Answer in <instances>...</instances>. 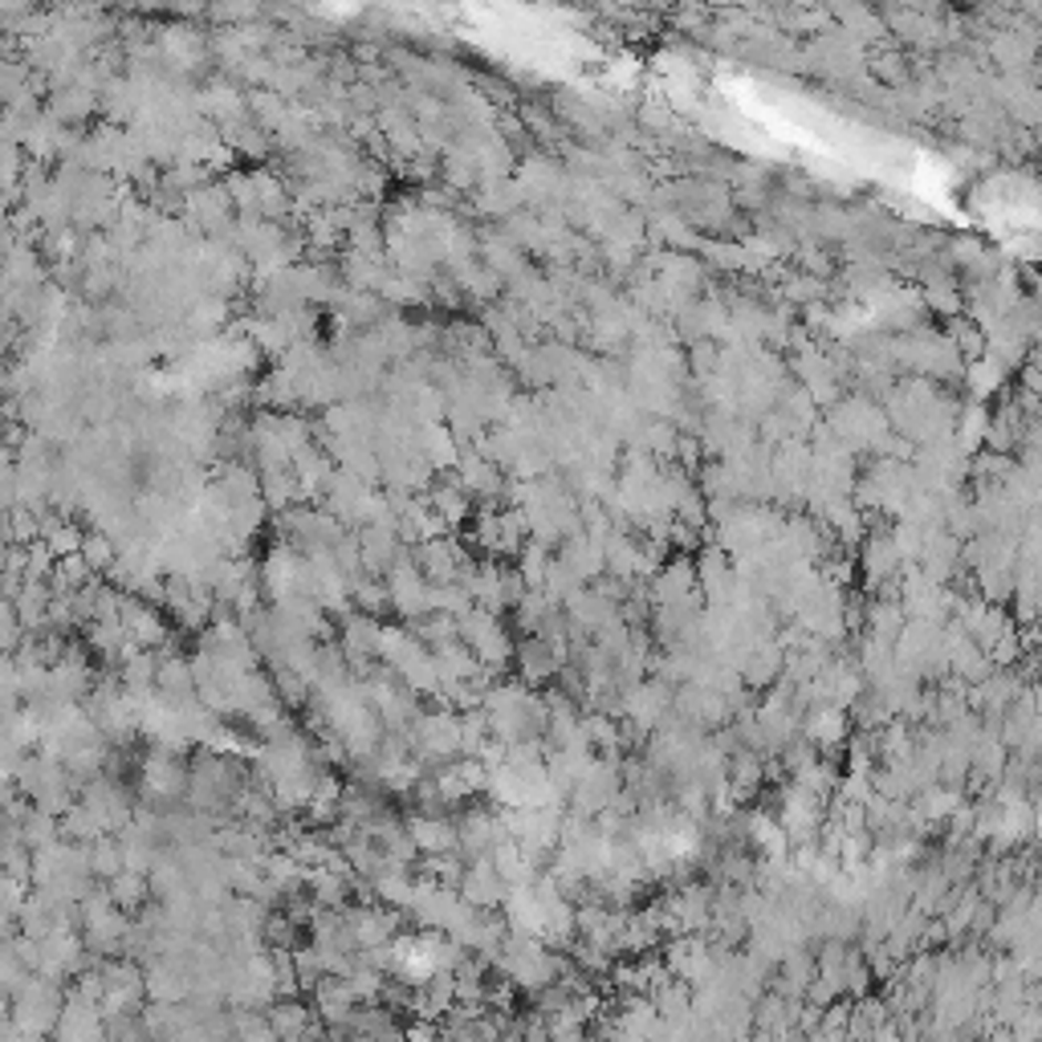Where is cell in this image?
I'll return each instance as SVG.
<instances>
[{
    "label": "cell",
    "mask_w": 1042,
    "mask_h": 1042,
    "mask_svg": "<svg viewBox=\"0 0 1042 1042\" xmlns=\"http://www.w3.org/2000/svg\"><path fill=\"white\" fill-rule=\"evenodd\" d=\"M407 1042H448V1039H444L436 1026H415L412 1034H407Z\"/></svg>",
    "instance_id": "cell-18"
},
{
    "label": "cell",
    "mask_w": 1042,
    "mask_h": 1042,
    "mask_svg": "<svg viewBox=\"0 0 1042 1042\" xmlns=\"http://www.w3.org/2000/svg\"><path fill=\"white\" fill-rule=\"evenodd\" d=\"M957 806H966V798H961V791H953V786H941V782H932V786H925V791L917 794V811L925 823H949V818L957 815Z\"/></svg>",
    "instance_id": "cell-8"
},
{
    "label": "cell",
    "mask_w": 1042,
    "mask_h": 1042,
    "mask_svg": "<svg viewBox=\"0 0 1042 1042\" xmlns=\"http://www.w3.org/2000/svg\"><path fill=\"white\" fill-rule=\"evenodd\" d=\"M558 563H563L566 570L578 578V582H587V578L595 582V578H603V570H607V566H603V546H599V541H590L582 529L566 538L563 558H558Z\"/></svg>",
    "instance_id": "cell-5"
},
{
    "label": "cell",
    "mask_w": 1042,
    "mask_h": 1042,
    "mask_svg": "<svg viewBox=\"0 0 1042 1042\" xmlns=\"http://www.w3.org/2000/svg\"><path fill=\"white\" fill-rule=\"evenodd\" d=\"M461 900H465L468 908H477V912L497 908L505 900V884H502V876H497V867H493L489 855H485V859H473V864L465 867V876H461Z\"/></svg>",
    "instance_id": "cell-2"
},
{
    "label": "cell",
    "mask_w": 1042,
    "mask_h": 1042,
    "mask_svg": "<svg viewBox=\"0 0 1042 1042\" xmlns=\"http://www.w3.org/2000/svg\"><path fill=\"white\" fill-rule=\"evenodd\" d=\"M82 554H86V566H111L114 550L106 538H82Z\"/></svg>",
    "instance_id": "cell-16"
},
{
    "label": "cell",
    "mask_w": 1042,
    "mask_h": 1042,
    "mask_svg": "<svg viewBox=\"0 0 1042 1042\" xmlns=\"http://www.w3.org/2000/svg\"><path fill=\"white\" fill-rule=\"evenodd\" d=\"M876 74L884 78V82H891V86L908 82L905 58H900V53H884V58H876Z\"/></svg>",
    "instance_id": "cell-15"
},
{
    "label": "cell",
    "mask_w": 1042,
    "mask_h": 1042,
    "mask_svg": "<svg viewBox=\"0 0 1042 1042\" xmlns=\"http://www.w3.org/2000/svg\"><path fill=\"white\" fill-rule=\"evenodd\" d=\"M827 293V281H818V277H798V281H786V298H794V302H818Z\"/></svg>",
    "instance_id": "cell-14"
},
{
    "label": "cell",
    "mask_w": 1042,
    "mask_h": 1042,
    "mask_svg": "<svg viewBox=\"0 0 1042 1042\" xmlns=\"http://www.w3.org/2000/svg\"><path fill=\"white\" fill-rule=\"evenodd\" d=\"M815 981V953L811 949H791V953L778 961V973H774V993L791 998V1002H803L806 990Z\"/></svg>",
    "instance_id": "cell-3"
},
{
    "label": "cell",
    "mask_w": 1042,
    "mask_h": 1042,
    "mask_svg": "<svg viewBox=\"0 0 1042 1042\" xmlns=\"http://www.w3.org/2000/svg\"><path fill=\"white\" fill-rule=\"evenodd\" d=\"M143 879L138 876H118V884H114V900L118 905H135V900H143Z\"/></svg>",
    "instance_id": "cell-17"
},
{
    "label": "cell",
    "mask_w": 1042,
    "mask_h": 1042,
    "mask_svg": "<svg viewBox=\"0 0 1042 1042\" xmlns=\"http://www.w3.org/2000/svg\"><path fill=\"white\" fill-rule=\"evenodd\" d=\"M432 505H436L440 522H465L468 517V493L461 481H448V485H436L432 489Z\"/></svg>",
    "instance_id": "cell-11"
},
{
    "label": "cell",
    "mask_w": 1042,
    "mask_h": 1042,
    "mask_svg": "<svg viewBox=\"0 0 1042 1042\" xmlns=\"http://www.w3.org/2000/svg\"><path fill=\"white\" fill-rule=\"evenodd\" d=\"M652 1005L660 1018H692V986L672 978L668 986H660V990L652 993Z\"/></svg>",
    "instance_id": "cell-10"
},
{
    "label": "cell",
    "mask_w": 1042,
    "mask_h": 1042,
    "mask_svg": "<svg viewBox=\"0 0 1042 1042\" xmlns=\"http://www.w3.org/2000/svg\"><path fill=\"white\" fill-rule=\"evenodd\" d=\"M522 684H546L570 664V643H546L541 636H526L522 648H514Z\"/></svg>",
    "instance_id": "cell-1"
},
{
    "label": "cell",
    "mask_w": 1042,
    "mask_h": 1042,
    "mask_svg": "<svg viewBox=\"0 0 1042 1042\" xmlns=\"http://www.w3.org/2000/svg\"><path fill=\"white\" fill-rule=\"evenodd\" d=\"M550 558H554V554H546V546H538V541H529L526 550H522L517 575H522L526 590H541V578H546V566H550Z\"/></svg>",
    "instance_id": "cell-12"
},
{
    "label": "cell",
    "mask_w": 1042,
    "mask_h": 1042,
    "mask_svg": "<svg viewBox=\"0 0 1042 1042\" xmlns=\"http://www.w3.org/2000/svg\"><path fill=\"white\" fill-rule=\"evenodd\" d=\"M306 1022H310V1014H306V1005H298V1002H281L274 1010V1030L281 1034V1039H289V1042L302 1039Z\"/></svg>",
    "instance_id": "cell-13"
},
{
    "label": "cell",
    "mask_w": 1042,
    "mask_h": 1042,
    "mask_svg": "<svg viewBox=\"0 0 1042 1042\" xmlns=\"http://www.w3.org/2000/svg\"><path fill=\"white\" fill-rule=\"evenodd\" d=\"M798 737H806L811 745H818V750H835V745L847 741V713H843V709H830V704L811 709V713L803 716Z\"/></svg>",
    "instance_id": "cell-6"
},
{
    "label": "cell",
    "mask_w": 1042,
    "mask_h": 1042,
    "mask_svg": "<svg viewBox=\"0 0 1042 1042\" xmlns=\"http://www.w3.org/2000/svg\"><path fill=\"white\" fill-rule=\"evenodd\" d=\"M407 839H412V847H420L424 855H453L461 843H456V827L448 823V818H436V815H420L407 823Z\"/></svg>",
    "instance_id": "cell-4"
},
{
    "label": "cell",
    "mask_w": 1042,
    "mask_h": 1042,
    "mask_svg": "<svg viewBox=\"0 0 1042 1042\" xmlns=\"http://www.w3.org/2000/svg\"><path fill=\"white\" fill-rule=\"evenodd\" d=\"M782 677V648L778 643H757L754 652L745 656V664H741V672H737V680L745 684L750 692H762V689H770L774 680Z\"/></svg>",
    "instance_id": "cell-7"
},
{
    "label": "cell",
    "mask_w": 1042,
    "mask_h": 1042,
    "mask_svg": "<svg viewBox=\"0 0 1042 1042\" xmlns=\"http://www.w3.org/2000/svg\"><path fill=\"white\" fill-rule=\"evenodd\" d=\"M896 570H900V554H896V546H891L888 534H884V538L867 541L864 575L871 578V582H891V575H896Z\"/></svg>",
    "instance_id": "cell-9"
}]
</instances>
